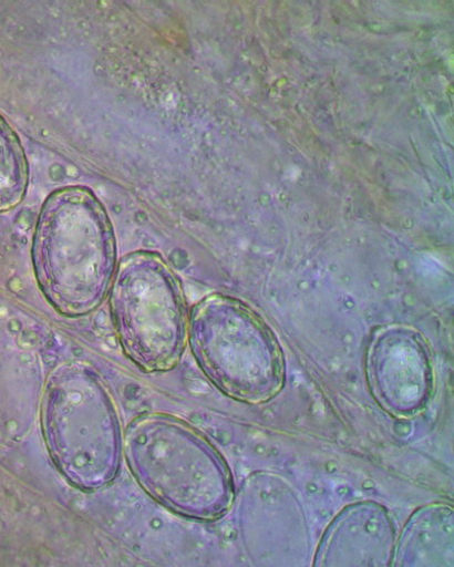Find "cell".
Wrapping results in <instances>:
<instances>
[{
    "instance_id": "obj_3",
    "label": "cell",
    "mask_w": 454,
    "mask_h": 567,
    "mask_svg": "<svg viewBox=\"0 0 454 567\" xmlns=\"http://www.w3.org/2000/svg\"><path fill=\"white\" fill-rule=\"evenodd\" d=\"M110 308L121 348L147 373L173 369L187 339L180 284L162 256L140 251L123 258L110 289Z\"/></svg>"
},
{
    "instance_id": "obj_2",
    "label": "cell",
    "mask_w": 454,
    "mask_h": 567,
    "mask_svg": "<svg viewBox=\"0 0 454 567\" xmlns=\"http://www.w3.org/2000/svg\"><path fill=\"white\" fill-rule=\"evenodd\" d=\"M45 446L73 487L93 493L117 476L123 434L117 409L101 375L89 364L58 365L41 400Z\"/></svg>"
},
{
    "instance_id": "obj_1",
    "label": "cell",
    "mask_w": 454,
    "mask_h": 567,
    "mask_svg": "<svg viewBox=\"0 0 454 567\" xmlns=\"http://www.w3.org/2000/svg\"><path fill=\"white\" fill-rule=\"evenodd\" d=\"M38 287L62 316L94 312L107 297L116 270L112 224L85 187L61 188L43 204L33 235Z\"/></svg>"
},
{
    "instance_id": "obj_5",
    "label": "cell",
    "mask_w": 454,
    "mask_h": 567,
    "mask_svg": "<svg viewBox=\"0 0 454 567\" xmlns=\"http://www.w3.org/2000/svg\"><path fill=\"white\" fill-rule=\"evenodd\" d=\"M28 185V165L20 141L0 116V213L21 204Z\"/></svg>"
},
{
    "instance_id": "obj_4",
    "label": "cell",
    "mask_w": 454,
    "mask_h": 567,
    "mask_svg": "<svg viewBox=\"0 0 454 567\" xmlns=\"http://www.w3.org/2000/svg\"><path fill=\"white\" fill-rule=\"evenodd\" d=\"M123 454L157 503L185 516L205 512L211 475L202 442L185 422L161 413L134 419L123 435Z\"/></svg>"
}]
</instances>
